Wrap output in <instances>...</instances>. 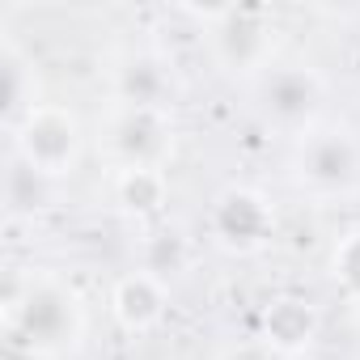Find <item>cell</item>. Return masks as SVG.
I'll return each instance as SVG.
<instances>
[{"mask_svg": "<svg viewBox=\"0 0 360 360\" xmlns=\"http://www.w3.org/2000/svg\"><path fill=\"white\" fill-rule=\"evenodd\" d=\"M204 22L208 56L212 64L233 81H259L276 68L280 51V26L276 13L263 5H212V9H187Z\"/></svg>", "mask_w": 360, "mask_h": 360, "instance_id": "cell-2", "label": "cell"}, {"mask_svg": "<svg viewBox=\"0 0 360 360\" xmlns=\"http://www.w3.org/2000/svg\"><path fill=\"white\" fill-rule=\"evenodd\" d=\"M208 233L229 255H255L276 238V208L255 187H225L208 208Z\"/></svg>", "mask_w": 360, "mask_h": 360, "instance_id": "cell-7", "label": "cell"}, {"mask_svg": "<svg viewBox=\"0 0 360 360\" xmlns=\"http://www.w3.org/2000/svg\"><path fill=\"white\" fill-rule=\"evenodd\" d=\"M9 148L39 174L64 183L85 157V123L77 119V110L60 102H43L9 131Z\"/></svg>", "mask_w": 360, "mask_h": 360, "instance_id": "cell-6", "label": "cell"}, {"mask_svg": "<svg viewBox=\"0 0 360 360\" xmlns=\"http://www.w3.org/2000/svg\"><path fill=\"white\" fill-rule=\"evenodd\" d=\"M169 314V284L157 280L153 271L136 267L127 276L115 280L110 288V318L119 322V330L127 335H148L165 322Z\"/></svg>", "mask_w": 360, "mask_h": 360, "instance_id": "cell-9", "label": "cell"}, {"mask_svg": "<svg viewBox=\"0 0 360 360\" xmlns=\"http://www.w3.org/2000/svg\"><path fill=\"white\" fill-rule=\"evenodd\" d=\"M110 195L119 212L136 221L161 217L169 204V174L165 169H110Z\"/></svg>", "mask_w": 360, "mask_h": 360, "instance_id": "cell-12", "label": "cell"}, {"mask_svg": "<svg viewBox=\"0 0 360 360\" xmlns=\"http://www.w3.org/2000/svg\"><path fill=\"white\" fill-rule=\"evenodd\" d=\"M140 267H144V271H153L157 280L174 284L178 276H187V271L195 267V242H191L183 229L161 225V229L144 233V246H140Z\"/></svg>", "mask_w": 360, "mask_h": 360, "instance_id": "cell-13", "label": "cell"}, {"mask_svg": "<svg viewBox=\"0 0 360 360\" xmlns=\"http://www.w3.org/2000/svg\"><path fill=\"white\" fill-rule=\"evenodd\" d=\"M326 110V81L309 64H276L255 81V115L263 127L301 140Z\"/></svg>", "mask_w": 360, "mask_h": 360, "instance_id": "cell-4", "label": "cell"}, {"mask_svg": "<svg viewBox=\"0 0 360 360\" xmlns=\"http://www.w3.org/2000/svg\"><path fill=\"white\" fill-rule=\"evenodd\" d=\"M110 102L119 106H174V68L157 51H127L110 72Z\"/></svg>", "mask_w": 360, "mask_h": 360, "instance_id": "cell-8", "label": "cell"}, {"mask_svg": "<svg viewBox=\"0 0 360 360\" xmlns=\"http://www.w3.org/2000/svg\"><path fill=\"white\" fill-rule=\"evenodd\" d=\"M56 191H60V178H47L34 165H26L22 157H9V174H5V208H9V217H34V212L51 208Z\"/></svg>", "mask_w": 360, "mask_h": 360, "instance_id": "cell-14", "label": "cell"}, {"mask_svg": "<svg viewBox=\"0 0 360 360\" xmlns=\"http://www.w3.org/2000/svg\"><path fill=\"white\" fill-rule=\"evenodd\" d=\"M330 280L352 305H360V225L330 246Z\"/></svg>", "mask_w": 360, "mask_h": 360, "instance_id": "cell-15", "label": "cell"}, {"mask_svg": "<svg viewBox=\"0 0 360 360\" xmlns=\"http://www.w3.org/2000/svg\"><path fill=\"white\" fill-rule=\"evenodd\" d=\"M0 322H5V343L39 347L64 360L85 339V301L77 284L60 271H9L5 297H0Z\"/></svg>", "mask_w": 360, "mask_h": 360, "instance_id": "cell-1", "label": "cell"}, {"mask_svg": "<svg viewBox=\"0 0 360 360\" xmlns=\"http://www.w3.org/2000/svg\"><path fill=\"white\" fill-rule=\"evenodd\" d=\"M0 98H5L0 102V110H5V131H13L34 106H43L39 68L13 39L0 43Z\"/></svg>", "mask_w": 360, "mask_h": 360, "instance_id": "cell-11", "label": "cell"}, {"mask_svg": "<svg viewBox=\"0 0 360 360\" xmlns=\"http://www.w3.org/2000/svg\"><path fill=\"white\" fill-rule=\"evenodd\" d=\"M221 360H288V356H280L263 339H246V343H233L229 352H221Z\"/></svg>", "mask_w": 360, "mask_h": 360, "instance_id": "cell-16", "label": "cell"}, {"mask_svg": "<svg viewBox=\"0 0 360 360\" xmlns=\"http://www.w3.org/2000/svg\"><path fill=\"white\" fill-rule=\"evenodd\" d=\"M98 144L110 169H165L178 144L174 110L110 102L98 123Z\"/></svg>", "mask_w": 360, "mask_h": 360, "instance_id": "cell-3", "label": "cell"}, {"mask_svg": "<svg viewBox=\"0 0 360 360\" xmlns=\"http://www.w3.org/2000/svg\"><path fill=\"white\" fill-rule=\"evenodd\" d=\"M318 330H322V318L305 297H276L259 318V339L267 347H276L280 356H288V360L309 352Z\"/></svg>", "mask_w": 360, "mask_h": 360, "instance_id": "cell-10", "label": "cell"}, {"mask_svg": "<svg viewBox=\"0 0 360 360\" xmlns=\"http://www.w3.org/2000/svg\"><path fill=\"white\" fill-rule=\"evenodd\" d=\"M292 183L318 200L352 195L360 187V140L347 127L318 123L292 140Z\"/></svg>", "mask_w": 360, "mask_h": 360, "instance_id": "cell-5", "label": "cell"}, {"mask_svg": "<svg viewBox=\"0 0 360 360\" xmlns=\"http://www.w3.org/2000/svg\"><path fill=\"white\" fill-rule=\"evenodd\" d=\"M5 360H56L39 347H22V343H5Z\"/></svg>", "mask_w": 360, "mask_h": 360, "instance_id": "cell-17", "label": "cell"}]
</instances>
